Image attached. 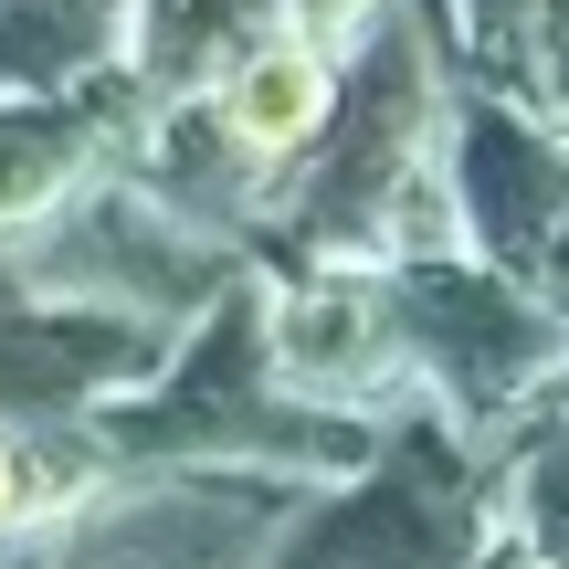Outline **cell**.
<instances>
[{
  "label": "cell",
  "instance_id": "5b68a950",
  "mask_svg": "<svg viewBox=\"0 0 569 569\" xmlns=\"http://www.w3.org/2000/svg\"><path fill=\"white\" fill-rule=\"evenodd\" d=\"M306 21H317V32H338V21H359V0H296Z\"/></svg>",
  "mask_w": 569,
  "mask_h": 569
},
{
  "label": "cell",
  "instance_id": "3957f363",
  "mask_svg": "<svg viewBox=\"0 0 569 569\" xmlns=\"http://www.w3.org/2000/svg\"><path fill=\"white\" fill-rule=\"evenodd\" d=\"M390 348H401V306H390V284H359V274L317 284V296L296 306V327H284V369H296V380H338V390L380 380Z\"/></svg>",
  "mask_w": 569,
  "mask_h": 569
},
{
  "label": "cell",
  "instance_id": "277c9868",
  "mask_svg": "<svg viewBox=\"0 0 569 569\" xmlns=\"http://www.w3.org/2000/svg\"><path fill=\"white\" fill-rule=\"evenodd\" d=\"M528 296H538V306H549V327H559V338H569V222L549 232V253H538V264H528Z\"/></svg>",
  "mask_w": 569,
  "mask_h": 569
},
{
  "label": "cell",
  "instance_id": "6da1fadb",
  "mask_svg": "<svg viewBox=\"0 0 569 569\" xmlns=\"http://www.w3.org/2000/svg\"><path fill=\"white\" fill-rule=\"evenodd\" d=\"M453 222L475 232V243L496 253V274H517L528 284V264L549 253V232L569 222V159L549 138H528V127H507V117H486L465 148H453Z\"/></svg>",
  "mask_w": 569,
  "mask_h": 569
},
{
  "label": "cell",
  "instance_id": "7a4b0ae2",
  "mask_svg": "<svg viewBox=\"0 0 569 569\" xmlns=\"http://www.w3.org/2000/svg\"><path fill=\"white\" fill-rule=\"evenodd\" d=\"M327 117H338V63H327L306 32L253 42V53L222 74V148H232L243 169L306 159V148L327 138Z\"/></svg>",
  "mask_w": 569,
  "mask_h": 569
},
{
  "label": "cell",
  "instance_id": "8992f818",
  "mask_svg": "<svg viewBox=\"0 0 569 569\" xmlns=\"http://www.w3.org/2000/svg\"><path fill=\"white\" fill-rule=\"evenodd\" d=\"M21 507V465H11V443H0V517Z\"/></svg>",
  "mask_w": 569,
  "mask_h": 569
}]
</instances>
